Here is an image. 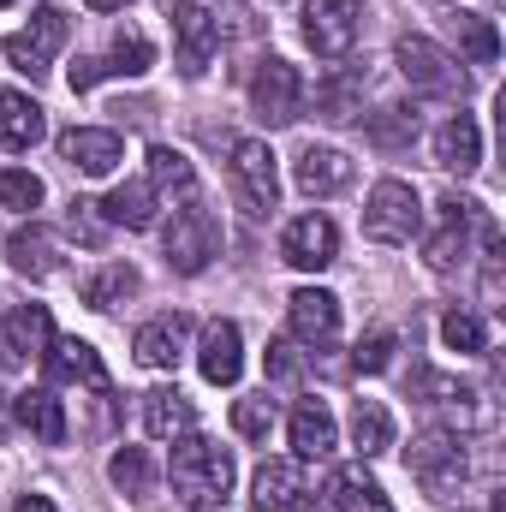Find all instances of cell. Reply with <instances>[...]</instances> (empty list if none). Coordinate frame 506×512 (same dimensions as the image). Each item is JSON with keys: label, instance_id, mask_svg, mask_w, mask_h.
<instances>
[{"label": "cell", "instance_id": "obj_1", "mask_svg": "<svg viewBox=\"0 0 506 512\" xmlns=\"http://www.w3.org/2000/svg\"><path fill=\"white\" fill-rule=\"evenodd\" d=\"M167 477H173V495L191 512H209L233 495V453L221 441H203V435H179L173 441V459H167Z\"/></svg>", "mask_w": 506, "mask_h": 512}, {"label": "cell", "instance_id": "obj_2", "mask_svg": "<svg viewBox=\"0 0 506 512\" xmlns=\"http://www.w3.org/2000/svg\"><path fill=\"white\" fill-rule=\"evenodd\" d=\"M405 465H411L417 489H423V495H435V501H453V495L465 489V477H471L465 435H453V429H423V435L411 441Z\"/></svg>", "mask_w": 506, "mask_h": 512}, {"label": "cell", "instance_id": "obj_3", "mask_svg": "<svg viewBox=\"0 0 506 512\" xmlns=\"http://www.w3.org/2000/svg\"><path fill=\"white\" fill-rule=\"evenodd\" d=\"M161 256H167L173 274H203V268L221 256V221H215L203 203L173 209V221H167V233H161Z\"/></svg>", "mask_w": 506, "mask_h": 512}, {"label": "cell", "instance_id": "obj_4", "mask_svg": "<svg viewBox=\"0 0 506 512\" xmlns=\"http://www.w3.org/2000/svg\"><path fill=\"white\" fill-rule=\"evenodd\" d=\"M417 227H423L417 191H411L405 179H381L376 191H370V203H364V233H370L376 245H411Z\"/></svg>", "mask_w": 506, "mask_h": 512}, {"label": "cell", "instance_id": "obj_5", "mask_svg": "<svg viewBox=\"0 0 506 512\" xmlns=\"http://www.w3.org/2000/svg\"><path fill=\"white\" fill-rule=\"evenodd\" d=\"M364 6L358 0H304V42L316 60H346L358 48Z\"/></svg>", "mask_w": 506, "mask_h": 512}, {"label": "cell", "instance_id": "obj_6", "mask_svg": "<svg viewBox=\"0 0 506 512\" xmlns=\"http://www.w3.org/2000/svg\"><path fill=\"white\" fill-rule=\"evenodd\" d=\"M393 60H399V78L411 90H423V96H465V72L429 36H399L393 42Z\"/></svg>", "mask_w": 506, "mask_h": 512}, {"label": "cell", "instance_id": "obj_7", "mask_svg": "<svg viewBox=\"0 0 506 512\" xmlns=\"http://www.w3.org/2000/svg\"><path fill=\"white\" fill-rule=\"evenodd\" d=\"M167 18H173V60H179V72L185 78H203L209 60H215V48H221V24L197 0H173Z\"/></svg>", "mask_w": 506, "mask_h": 512}, {"label": "cell", "instance_id": "obj_8", "mask_svg": "<svg viewBox=\"0 0 506 512\" xmlns=\"http://www.w3.org/2000/svg\"><path fill=\"white\" fill-rule=\"evenodd\" d=\"M60 48H66V12H54V6H42L24 30H12V36L0 42V54H6L18 72H30V78H42Z\"/></svg>", "mask_w": 506, "mask_h": 512}, {"label": "cell", "instance_id": "obj_9", "mask_svg": "<svg viewBox=\"0 0 506 512\" xmlns=\"http://www.w3.org/2000/svg\"><path fill=\"white\" fill-rule=\"evenodd\" d=\"M251 108L268 126H292L304 114V78H298V66H286V60L268 54L251 72Z\"/></svg>", "mask_w": 506, "mask_h": 512}, {"label": "cell", "instance_id": "obj_10", "mask_svg": "<svg viewBox=\"0 0 506 512\" xmlns=\"http://www.w3.org/2000/svg\"><path fill=\"white\" fill-rule=\"evenodd\" d=\"M233 197L251 209V215H268L280 203V173H274V149L262 137H245L233 143Z\"/></svg>", "mask_w": 506, "mask_h": 512}, {"label": "cell", "instance_id": "obj_11", "mask_svg": "<svg viewBox=\"0 0 506 512\" xmlns=\"http://www.w3.org/2000/svg\"><path fill=\"white\" fill-rule=\"evenodd\" d=\"M149 66H155V48H149V36L120 30V36H114V48H108L102 60H78V66L66 72V84L84 96V90H96L102 78H143Z\"/></svg>", "mask_w": 506, "mask_h": 512}, {"label": "cell", "instance_id": "obj_12", "mask_svg": "<svg viewBox=\"0 0 506 512\" xmlns=\"http://www.w3.org/2000/svg\"><path fill=\"white\" fill-rule=\"evenodd\" d=\"M286 322H292V340L310 346V352H328L340 340V298L322 292V286H298L286 298Z\"/></svg>", "mask_w": 506, "mask_h": 512}, {"label": "cell", "instance_id": "obj_13", "mask_svg": "<svg viewBox=\"0 0 506 512\" xmlns=\"http://www.w3.org/2000/svg\"><path fill=\"white\" fill-rule=\"evenodd\" d=\"M280 256H286L292 268H304V274H322V268L340 256L334 221H328V215H298V221L280 233Z\"/></svg>", "mask_w": 506, "mask_h": 512}, {"label": "cell", "instance_id": "obj_14", "mask_svg": "<svg viewBox=\"0 0 506 512\" xmlns=\"http://www.w3.org/2000/svg\"><path fill=\"white\" fill-rule=\"evenodd\" d=\"M197 370H203V382H215V387H233L245 376V334H239V322H209L203 328Z\"/></svg>", "mask_w": 506, "mask_h": 512}, {"label": "cell", "instance_id": "obj_15", "mask_svg": "<svg viewBox=\"0 0 506 512\" xmlns=\"http://www.w3.org/2000/svg\"><path fill=\"white\" fill-rule=\"evenodd\" d=\"M411 399H429V405H447V411H459V423L465 429H477V423H495V411L483 405V393L465 382H453V376H435L429 364H417L411 370Z\"/></svg>", "mask_w": 506, "mask_h": 512}, {"label": "cell", "instance_id": "obj_16", "mask_svg": "<svg viewBox=\"0 0 506 512\" xmlns=\"http://www.w3.org/2000/svg\"><path fill=\"white\" fill-rule=\"evenodd\" d=\"M60 155H66V167L102 179V173L120 167L126 143H120V131H108V126H72V131H60Z\"/></svg>", "mask_w": 506, "mask_h": 512}, {"label": "cell", "instance_id": "obj_17", "mask_svg": "<svg viewBox=\"0 0 506 512\" xmlns=\"http://www.w3.org/2000/svg\"><path fill=\"white\" fill-rule=\"evenodd\" d=\"M185 340H191V316L167 310V316H155V322L137 328L131 352H137V364H149V370H173V364L185 358Z\"/></svg>", "mask_w": 506, "mask_h": 512}, {"label": "cell", "instance_id": "obj_18", "mask_svg": "<svg viewBox=\"0 0 506 512\" xmlns=\"http://www.w3.org/2000/svg\"><path fill=\"white\" fill-rule=\"evenodd\" d=\"M304 465L298 459H268L262 471L251 477V507L256 512H292L304 507Z\"/></svg>", "mask_w": 506, "mask_h": 512}, {"label": "cell", "instance_id": "obj_19", "mask_svg": "<svg viewBox=\"0 0 506 512\" xmlns=\"http://www.w3.org/2000/svg\"><path fill=\"white\" fill-rule=\"evenodd\" d=\"M471 215H477V203H465V197L441 203V233L429 239V268L435 274H453L465 262V251H471Z\"/></svg>", "mask_w": 506, "mask_h": 512}, {"label": "cell", "instance_id": "obj_20", "mask_svg": "<svg viewBox=\"0 0 506 512\" xmlns=\"http://www.w3.org/2000/svg\"><path fill=\"white\" fill-rule=\"evenodd\" d=\"M292 179H298V191H304V197H334V191H346V185H352V161H346L340 149H328V143H310V149L298 155Z\"/></svg>", "mask_w": 506, "mask_h": 512}, {"label": "cell", "instance_id": "obj_21", "mask_svg": "<svg viewBox=\"0 0 506 512\" xmlns=\"http://www.w3.org/2000/svg\"><path fill=\"white\" fill-rule=\"evenodd\" d=\"M48 376H54V382H78V387L108 393V364H102V352H96L90 340H60V346H48Z\"/></svg>", "mask_w": 506, "mask_h": 512}, {"label": "cell", "instance_id": "obj_22", "mask_svg": "<svg viewBox=\"0 0 506 512\" xmlns=\"http://www.w3.org/2000/svg\"><path fill=\"white\" fill-rule=\"evenodd\" d=\"M6 262H12L18 274H30V280H48V274H60V239L30 221V227H18V233L6 239Z\"/></svg>", "mask_w": 506, "mask_h": 512}, {"label": "cell", "instance_id": "obj_23", "mask_svg": "<svg viewBox=\"0 0 506 512\" xmlns=\"http://www.w3.org/2000/svg\"><path fill=\"white\" fill-rule=\"evenodd\" d=\"M54 346V316L42 304H12L6 310V352L12 358H48Z\"/></svg>", "mask_w": 506, "mask_h": 512}, {"label": "cell", "instance_id": "obj_24", "mask_svg": "<svg viewBox=\"0 0 506 512\" xmlns=\"http://www.w3.org/2000/svg\"><path fill=\"white\" fill-rule=\"evenodd\" d=\"M12 417H18L42 447H60V441H66V405H60L48 387H24V393L12 399Z\"/></svg>", "mask_w": 506, "mask_h": 512}, {"label": "cell", "instance_id": "obj_25", "mask_svg": "<svg viewBox=\"0 0 506 512\" xmlns=\"http://www.w3.org/2000/svg\"><path fill=\"white\" fill-rule=\"evenodd\" d=\"M96 209H102L108 227H131V233H143V227H155V185H149V179H126V185H114Z\"/></svg>", "mask_w": 506, "mask_h": 512}, {"label": "cell", "instance_id": "obj_26", "mask_svg": "<svg viewBox=\"0 0 506 512\" xmlns=\"http://www.w3.org/2000/svg\"><path fill=\"white\" fill-rule=\"evenodd\" d=\"M328 507L334 512H393V501L381 495V483L364 465H340L328 477Z\"/></svg>", "mask_w": 506, "mask_h": 512}, {"label": "cell", "instance_id": "obj_27", "mask_svg": "<svg viewBox=\"0 0 506 512\" xmlns=\"http://www.w3.org/2000/svg\"><path fill=\"white\" fill-rule=\"evenodd\" d=\"M191 423H197V411H191V399H185L179 387L143 393V429H149L155 441H179V435H191Z\"/></svg>", "mask_w": 506, "mask_h": 512}, {"label": "cell", "instance_id": "obj_28", "mask_svg": "<svg viewBox=\"0 0 506 512\" xmlns=\"http://www.w3.org/2000/svg\"><path fill=\"white\" fill-rule=\"evenodd\" d=\"M435 161L447 167V173H477V161H483V131L471 114H453L447 126L435 131Z\"/></svg>", "mask_w": 506, "mask_h": 512}, {"label": "cell", "instance_id": "obj_29", "mask_svg": "<svg viewBox=\"0 0 506 512\" xmlns=\"http://www.w3.org/2000/svg\"><path fill=\"white\" fill-rule=\"evenodd\" d=\"M292 453L298 459H328L334 453V411L322 399H304L292 411Z\"/></svg>", "mask_w": 506, "mask_h": 512}, {"label": "cell", "instance_id": "obj_30", "mask_svg": "<svg viewBox=\"0 0 506 512\" xmlns=\"http://www.w3.org/2000/svg\"><path fill=\"white\" fill-rule=\"evenodd\" d=\"M42 131H48V120H42V108H36L30 96L0 90V143H6V149H36Z\"/></svg>", "mask_w": 506, "mask_h": 512}, {"label": "cell", "instance_id": "obj_31", "mask_svg": "<svg viewBox=\"0 0 506 512\" xmlns=\"http://www.w3.org/2000/svg\"><path fill=\"white\" fill-rule=\"evenodd\" d=\"M358 96H364V72H334V78L316 84V108H322V120H334V126L358 120Z\"/></svg>", "mask_w": 506, "mask_h": 512}, {"label": "cell", "instance_id": "obj_32", "mask_svg": "<svg viewBox=\"0 0 506 512\" xmlns=\"http://www.w3.org/2000/svg\"><path fill=\"white\" fill-rule=\"evenodd\" d=\"M352 441H358L364 459H376V453L393 447V417H387V405H376V399H358V405H352Z\"/></svg>", "mask_w": 506, "mask_h": 512}, {"label": "cell", "instance_id": "obj_33", "mask_svg": "<svg viewBox=\"0 0 506 512\" xmlns=\"http://www.w3.org/2000/svg\"><path fill=\"white\" fill-rule=\"evenodd\" d=\"M131 292H137V268L131 262H108L102 274L84 280V304L90 310H114V304H126Z\"/></svg>", "mask_w": 506, "mask_h": 512}, {"label": "cell", "instance_id": "obj_34", "mask_svg": "<svg viewBox=\"0 0 506 512\" xmlns=\"http://www.w3.org/2000/svg\"><path fill=\"white\" fill-rule=\"evenodd\" d=\"M453 30H459V48H465L471 66H495V60H501V36H495V24H489L483 12H459Z\"/></svg>", "mask_w": 506, "mask_h": 512}, {"label": "cell", "instance_id": "obj_35", "mask_svg": "<svg viewBox=\"0 0 506 512\" xmlns=\"http://www.w3.org/2000/svg\"><path fill=\"white\" fill-rule=\"evenodd\" d=\"M108 477H114V489L131 495V501H143V495L155 489V465H149L143 447H120V453L108 459Z\"/></svg>", "mask_w": 506, "mask_h": 512}, {"label": "cell", "instance_id": "obj_36", "mask_svg": "<svg viewBox=\"0 0 506 512\" xmlns=\"http://www.w3.org/2000/svg\"><path fill=\"white\" fill-rule=\"evenodd\" d=\"M149 185H155V197H161V191H179V197H185V191L197 185V167H191L179 149L155 143V149H149Z\"/></svg>", "mask_w": 506, "mask_h": 512}, {"label": "cell", "instance_id": "obj_37", "mask_svg": "<svg viewBox=\"0 0 506 512\" xmlns=\"http://www.w3.org/2000/svg\"><path fill=\"white\" fill-rule=\"evenodd\" d=\"M441 340H447V352L477 358V352L489 346V328H483V316H471V310H447V316H441Z\"/></svg>", "mask_w": 506, "mask_h": 512}, {"label": "cell", "instance_id": "obj_38", "mask_svg": "<svg viewBox=\"0 0 506 512\" xmlns=\"http://www.w3.org/2000/svg\"><path fill=\"white\" fill-rule=\"evenodd\" d=\"M36 203H42V179H36L30 167H6V173H0V209L30 215Z\"/></svg>", "mask_w": 506, "mask_h": 512}, {"label": "cell", "instance_id": "obj_39", "mask_svg": "<svg viewBox=\"0 0 506 512\" xmlns=\"http://www.w3.org/2000/svg\"><path fill=\"white\" fill-rule=\"evenodd\" d=\"M370 137L381 149H405L417 137V114L411 108H381V114H370Z\"/></svg>", "mask_w": 506, "mask_h": 512}, {"label": "cell", "instance_id": "obj_40", "mask_svg": "<svg viewBox=\"0 0 506 512\" xmlns=\"http://www.w3.org/2000/svg\"><path fill=\"white\" fill-rule=\"evenodd\" d=\"M233 429H239V435H251V441H262V435L274 429V399H268V393L239 399V405H233Z\"/></svg>", "mask_w": 506, "mask_h": 512}, {"label": "cell", "instance_id": "obj_41", "mask_svg": "<svg viewBox=\"0 0 506 512\" xmlns=\"http://www.w3.org/2000/svg\"><path fill=\"white\" fill-rule=\"evenodd\" d=\"M393 346H399V340H393L387 328H376V334H364V340H358V352H352V364H358L364 376H381V370L393 364Z\"/></svg>", "mask_w": 506, "mask_h": 512}, {"label": "cell", "instance_id": "obj_42", "mask_svg": "<svg viewBox=\"0 0 506 512\" xmlns=\"http://www.w3.org/2000/svg\"><path fill=\"white\" fill-rule=\"evenodd\" d=\"M268 376H274V382H298V376H304V364H298V352H292L286 340L268 346Z\"/></svg>", "mask_w": 506, "mask_h": 512}, {"label": "cell", "instance_id": "obj_43", "mask_svg": "<svg viewBox=\"0 0 506 512\" xmlns=\"http://www.w3.org/2000/svg\"><path fill=\"white\" fill-rule=\"evenodd\" d=\"M90 209H96V203H72V233H78V239L96 251V245H102V233H108V221H96Z\"/></svg>", "mask_w": 506, "mask_h": 512}, {"label": "cell", "instance_id": "obj_44", "mask_svg": "<svg viewBox=\"0 0 506 512\" xmlns=\"http://www.w3.org/2000/svg\"><path fill=\"white\" fill-rule=\"evenodd\" d=\"M12 512H54V501H42V495H18V507Z\"/></svg>", "mask_w": 506, "mask_h": 512}, {"label": "cell", "instance_id": "obj_45", "mask_svg": "<svg viewBox=\"0 0 506 512\" xmlns=\"http://www.w3.org/2000/svg\"><path fill=\"white\" fill-rule=\"evenodd\" d=\"M84 6H96V12H120L126 0H84Z\"/></svg>", "mask_w": 506, "mask_h": 512}, {"label": "cell", "instance_id": "obj_46", "mask_svg": "<svg viewBox=\"0 0 506 512\" xmlns=\"http://www.w3.org/2000/svg\"><path fill=\"white\" fill-rule=\"evenodd\" d=\"M435 6H453V0H435Z\"/></svg>", "mask_w": 506, "mask_h": 512}, {"label": "cell", "instance_id": "obj_47", "mask_svg": "<svg viewBox=\"0 0 506 512\" xmlns=\"http://www.w3.org/2000/svg\"><path fill=\"white\" fill-rule=\"evenodd\" d=\"M0 429H6V417H0Z\"/></svg>", "mask_w": 506, "mask_h": 512}, {"label": "cell", "instance_id": "obj_48", "mask_svg": "<svg viewBox=\"0 0 506 512\" xmlns=\"http://www.w3.org/2000/svg\"><path fill=\"white\" fill-rule=\"evenodd\" d=\"M0 6H12V0H0Z\"/></svg>", "mask_w": 506, "mask_h": 512}]
</instances>
